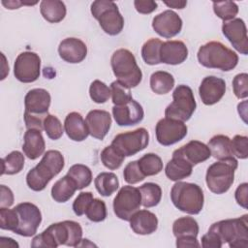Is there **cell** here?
Returning <instances> with one entry per match:
<instances>
[{
  "label": "cell",
  "instance_id": "53",
  "mask_svg": "<svg viewBox=\"0 0 248 248\" xmlns=\"http://www.w3.org/2000/svg\"><path fill=\"white\" fill-rule=\"evenodd\" d=\"M248 184L246 182L241 183L238 185L234 192V198L238 205H240L243 208H247V202H248Z\"/></svg>",
  "mask_w": 248,
  "mask_h": 248
},
{
  "label": "cell",
  "instance_id": "49",
  "mask_svg": "<svg viewBox=\"0 0 248 248\" xmlns=\"http://www.w3.org/2000/svg\"><path fill=\"white\" fill-rule=\"evenodd\" d=\"M93 199L94 197L91 192H80L73 202V210L75 214L77 216L85 214V211Z\"/></svg>",
  "mask_w": 248,
  "mask_h": 248
},
{
  "label": "cell",
  "instance_id": "47",
  "mask_svg": "<svg viewBox=\"0 0 248 248\" xmlns=\"http://www.w3.org/2000/svg\"><path fill=\"white\" fill-rule=\"evenodd\" d=\"M123 177L124 180L129 184H137L145 178L144 174L141 172L139 167L138 160L129 162L126 165L123 170Z\"/></svg>",
  "mask_w": 248,
  "mask_h": 248
},
{
  "label": "cell",
  "instance_id": "9",
  "mask_svg": "<svg viewBox=\"0 0 248 248\" xmlns=\"http://www.w3.org/2000/svg\"><path fill=\"white\" fill-rule=\"evenodd\" d=\"M197 108V103L192 89L185 84L178 85L172 92V102L166 108L165 116L188 121Z\"/></svg>",
  "mask_w": 248,
  "mask_h": 248
},
{
  "label": "cell",
  "instance_id": "55",
  "mask_svg": "<svg viewBox=\"0 0 248 248\" xmlns=\"http://www.w3.org/2000/svg\"><path fill=\"white\" fill-rule=\"evenodd\" d=\"M37 4V1L35 2H21V1H5V0H2V5H4L7 9H10V10H14V9H18L21 5H35Z\"/></svg>",
  "mask_w": 248,
  "mask_h": 248
},
{
  "label": "cell",
  "instance_id": "57",
  "mask_svg": "<svg viewBox=\"0 0 248 248\" xmlns=\"http://www.w3.org/2000/svg\"><path fill=\"white\" fill-rule=\"evenodd\" d=\"M8 238V241H6V237L4 236H1L0 237V247H18V244L13 239V238H10V237H7Z\"/></svg>",
  "mask_w": 248,
  "mask_h": 248
},
{
  "label": "cell",
  "instance_id": "25",
  "mask_svg": "<svg viewBox=\"0 0 248 248\" xmlns=\"http://www.w3.org/2000/svg\"><path fill=\"white\" fill-rule=\"evenodd\" d=\"M129 222L132 231L140 235L151 234L158 228L157 216L147 209L138 210L135 212L130 218Z\"/></svg>",
  "mask_w": 248,
  "mask_h": 248
},
{
  "label": "cell",
  "instance_id": "8",
  "mask_svg": "<svg viewBox=\"0 0 248 248\" xmlns=\"http://www.w3.org/2000/svg\"><path fill=\"white\" fill-rule=\"evenodd\" d=\"M90 11L105 33L115 36L122 31L124 18L113 1L96 0L91 4Z\"/></svg>",
  "mask_w": 248,
  "mask_h": 248
},
{
  "label": "cell",
  "instance_id": "35",
  "mask_svg": "<svg viewBox=\"0 0 248 248\" xmlns=\"http://www.w3.org/2000/svg\"><path fill=\"white\" fill-rule=\"evenodd\" d=\"M24 167V155L17 151H12L2 159L1 174H16L22 170Z\"/></svg>",
  "mask_w": 248,
  "mask_h": 248
},
{
  "label": "cell",
  "instance_id": "33",
  "mask_svg": "<svg viewBox=\"0 0 248 248\" xmlns=\"http://www.w3.org/2000/svg\"><path fill=\"white\" fill-rule=\"evenodd\" d=\"M94 184L98 193L103 197L111 196L119 187V180L113 172H101L94 179Z\"/></svg>",
  "mask_w": 248,
  "mask_h": 248
},
{
  "label": "cell",
  "instance_id": "11",
  "mask_svg": "<svg viewBox=\"0 0 248 248\" xmlns=\"http://www.w3.org/2000/svg\"><path fill=\"white\" fill-rule=\"evenodd\" d=\"M141 205V195L139 188L126 185L116 194L113 200V211L116 217L129 221L132 215L140 210Z\"/></svg>",
  "mask_w": 248,
  "mask_h": 248
},
{
  "label": "cell",
  "instance_id": "16",
  "mask_svg": "<svg viewBox=\"0 0 248 248\" xmlns=\"http://www.w3.org/2000/svg\"><path fill=\"white\" fill-rule=\"evenodd\" d=\"M222 32L238 52L244 55L248 53L247 28L243 19L236 17L224 22Z\"/></svg>",
  "mask_w": 248,
  "mask_h": 248
},
{
  "label": "cell",
  "instance_id": "18",
  "mask_svg": "<svg viewBox=\"0 0 248 248\" xmlns=\"http://www.w3.org/2000/svg\"><path fill=\"white\" fill-rule=\"evenodd\" d=\"M51 97L48 91L44 88H34L29 90L24 97V112L32 115L46 117L48 113Z\"/></svg>",
  "mask_w": 248,
  "mask_h": 248
},
{
  "label": "cell",
  "instance_id": "20",
  "mask_svg": "<svg viewBox=\"0 0 248 248\" xmlns=\"http://www.w3.org/2000/svg\"><path fill=\"white\" fill-rule=\"evenodd\" d=\"M112 115L118 126H134L142 121V107L134 99L121 106H113Z\"/></svg>",
  "mask_w": 248,
  "mask_h": 248
},
{
  "label": "cell",
  "instance_id": "1",
  "mask_svg": "<svg viewBox=\"0 0 248 248\" xmlns=\"http://www.w3.org/2000/svg\"><path fill=\"white\" fill-rule=\"evenodd\" d=\"M82 241V228L79 223L65 220L48 226L33 237L31 247L56 248L59 245L78 247Z\"/></svg>",
  "mask_w": 248,
  "mask_h": 248
},
{
  "label": "cell",
  "instance_id": "27",
  "mask_svg": "<svg viewBox=\"0 0 248 248\" xmlns=\"http://www.w3.org/2000/svg\"><path fill=\"white\" fill-rule=\"evenodd\" d=\"M64 131L70 140L82 141L89 136L85 120L79 112L73 111L67 114L64 120Z\"/></svg>",
  "mask_w": 248,
  "mask_h": 248
},
{
  "label": "cell",
  "instance_id": "30",
  "mask_svg": "<svg viewBox=\"0 0 248 248\" xmlns=\"http://www.w3.org/2000/svg\"><path fill=\"white\" fill-rule=\"evenodd\" d=\"M78 190L75 181L68 175H64L57 180L51 188V198L56 202H68Z\"/></svg>",
  "mask_w": 248,
  "mask_h": 248
},
{
  "label": "cell",
  "instance_id": "39",
  "mask_svg": "<svg viewBox=\"0 0 248 248\" xmlns=\"http://www.w3.org/2000/svg\"><path fill=\"white\" fill-rule=\"evenodd\" d=\"M125 156L117 151L111 144L106 146L101 152V161L103 165L108 170H117L124 162Z\"/></svg>",
  "mask_w": 248,
  "mask_h": 248
},
{
  "label": "cell",
  "instance_id": "37",
  "mask_svg": "<svg viewBox=\"0 0 248 248\" xmlns=\"http://www.w3.org/2000/svg\"><path fill=\"white\" fill-rule=\"evenodd\" d=\"M67 174L75 181L78 190H81L88 187L92 182V171L91 170L82 164L73 165Z\"/></svg>",
  "mask_w": 248,
  "mask_h": 248
},
{
  "label": "cell",
  "instance_id": "28",
  "mask_svg": "<svg viewBox=\"0 0 248 248\" xmlns=\"http://www.w3.org/2000/svg\"><path fill=\"white\" fill-rule=\"evenodd\" d=\"M193 166L184 158L172 155L165 168L166 176L171 181H180L192 174Z\"/></svg>",
  "mask_w": 248,
  "mask_h": 248
},
{
  "label": "cell",
  "instance_id": "44",
  "mask_svg": "<svg viewBox=\"0 0 248 248\" xmlns=\"http://www.w3.org/2000/svg\"><path fill=\"white\" fill-rule=\"evenodd\" d=\"M110 91H111V99L114 106H121L129 103L133 100L130 89L123 86L117 80L112 81L110 83Z\"/></svg>",
  "mask_w": 248,
  "mask_h": 248
},
{
  "label": "cell",
  "instance_id": "14",
  "mask_svg": "<svg viewBox=\"0 0 248 248\" xmlns=\"http://www.w3.org/2000/svg\"><path fill=\"white\" fill-rule=\"evenodd\" d=\"M187 126L183 121L165 117L160 119L155 127L157 141L164 146L172 145L187 135Z\"/></svg>",
  "mask_w": 248,
  "mask_h": 248
},
{
  "label": "cell",
  "instance_id": "34",
  "mask_svg": "<svg viewBox=\"0 0 248 248\" xmlns=\"http://www.w3.org/2000/svg\"><path fill=\"white\" fill-rule=\"evenodd\" d=\"M141 195V205L146 208L154 207L159 204L162 199L161 187L153 182H146L139 187Z\"/></svg>",
  "mask_w": 248,
  "mask_h": 248
},
{
  "label": "cell",
  "instance_id": "52",
  "mask_svg": "<svg viewBox=\"0 0 248 248\" xmlns=\"http://www.w3.org/2000/svg\"><path fill=\"white\" fill-rule=\"evenodd\" d=\"M25 126L27 129H37L40 131L44 130V119L45 117L32 115L30 113L24 112L23 114Z\"/></svg>",
  "mask_w": 248,
  "mask_h": 248
},
{
  "label": "cell",
  "instance_id": "32",
  "mask_svg": "<svg viewBox=\"0 0 248 248\" xmlns=\"http://www.w3.org/2000/svg\"><path fill=\"white\" fill-rule=\"evenodd\" d=\"M174 86L173 76L166 71H157L150 76V88L159 95L169 93Z\"/></svg>",
  "mask_w": 248,
  "mask_h": 248
},
{
  "label": "cell",
  "instance_id": "2",
  "mask_svg": "<svg viewBox=\"0 0 248 248\" xmlns=\"http://www.w3.org/2000/svg\"><path fill=\"white\" fill-rule=\"evenodd\" d=\"M65 161L58 150H47L41 161L26 174L27 186L36 192L43 191L49 181L64 168Z\"/></svg>",
  "mask_w": 248,
  "mask_h": 248
},
{
  "label": "cell",
  "instance_id": "29",
  "mask_svg": "<svg viewBox=\"0 0 248 248\" xmlns=\"http://www.w3.org/2000/svg\"><path fill=\"white\" fill-rule=\"evenodd\" d=\"M40 12L43 17L50 23H58L66 16L65 3L59 0H43L40 3Z\"/></svg>",
  "mask_w": 248,
  "mask_h": 248
},
{
  "label": "cell",
  "instance_id": "5",
  "mask_svg": "<svg viewBox=\"0 0 248 248\" xmlns=\"http://www.w3.org/2000/svg\"><path fill=\"white\" fill-rule=\"evenodd\" d=\"M248 215L221 220L213 223L209 231L215 232L222 243H227L231 248L248 247Z\"/></svg>",
  "mask_w": 248,
  "mask_h": 248
},
{
  "label": "cell",
  "instance_id": "3",
  "mask_svg": "<svg viewBox=\"0 0 248 248\" xmlns=\"http://www.w3.org/2000/svg\"><path fill=\"white\" fill-rule=\"evenodd\" d=\"M199 63L208 69L229 72L238 63V55L220 42L212 41L202 45L197 53Z\"/></svg>",
  "mask_w": 248,
  "mask_h": 248
},
{
  "label": "cell",
  "instance_id": "38",
  "mask_svg": "<svg viewBox=\"0 0 248 248\" xmlns=\"http://www.w3.org/2000/svg\"><path fill=\"white\" fill-rule=\"evenodd\" d=\"M163 42L157 38L147 40L141 47V57L147 65H158L160 61V47Z\"/></svg>",
  "mask_w": 248,
  "mask_h": 248
},
{
  "label": "cell",
  "instance_id": "40",
  "mask_svg": "<svg viewBox=\"0 0 248 248\" xmlns=\"http://www.w3.org/2000/svg\"><path fill=\"white\" fill-rule=\"evenodd\" d=\"M213 11L214 14L221 18L224 22L230 21L235 18V16L238 14V6L235 2L232 1H218L213 2Z\"/></svg>",
  "mask_w": 248,
  "mask_h": 248
},
{
  "label": "cell",
  "instance_id": "19",
  "mask_svg": "<svg viewBox=\"0 0 248 248\" xmlns=\"http://www.w3.org/2000/svg\"><path fill=\"white\" fill-rule=\"evenodd\" d=\"M226 92V82L223 78L215 76L205 77L199 87V95L202 102L206 106L218 103Z\"/></svg>",
  "mask_w": 248,
  "mask_h": 248
},
{
  "label": "cell",
  "instance_id": "21",
  "mask_svg": "<svg viewBox=\"0 0 248 248\" xmlns=\"http://www.w3.org/2000/svg\"><path fill=\"white\" fill-rule=\"evenodd\" d=\"M58 53L62 60L77 64L83 61L87 55V46L84 42L78 38H66L58 46Z\"/></svg>",
  "mask_w": 248,
  "mask_h": 248
},
{
  "label": "cell",
  "instance_id": "48",
  "mask_svg": "<svg viewBox=\"0 0 248 248\" xmlns=\"http://www.w3.org/2000/svg\"><path fill=\"white\" fill-rule=\"evenodd\" d=\"M232 89L236 98L245 99L248 96V75L237 74L232 79Z\"/></svg>",
  "mask_w": 248,
  "mask_h": 248
},
{
  "label": "cell",
  "instance_id": "51",
  "mask_svg": "<svg viewBox=\"0 0 248 248\" xmlns=\"http://www.w3.org/2000/svg\"><path fill=\"white\" fill-rule=\"evenodd\" d=\"M134 6H135L137 12H139L140 14H142V15L151 14L158 7L157 3L152 0H135Z\"/></svg>",
  "mask_w": 248,
  "mask_h": 248
},
{
  "label": "cell",
  "instance_id": "12",
  "mask_svg": "<svg viewBox=\"0 0 248 248\" xmlns=\"http://www.w3.org/2000/svg\"><path fill=\"white\" fill-rule=\"evenodd\" d=\"M14 208L18 218V225L14 232L25 237L35 235L42 222V213L39 207L32 202H25L18 203Z\"/></svg>",
  "mask_w": 248,
  "mask_h": 248
},
{
  "label": "cell",
  "instance_id": "17",
  "mask_svg": "<svg viewBox=\"0 0 248 248\" xmlns=\"http://www.w3.org/2000/svg\"><path fill=\"white\" fill-rule=\"evenodd\" d=\"M152 28L159 36L170 39L180 33L182 19L175 12L166 10L153 17Z\"/></svg>",
  "mask_w": 248,
  "mask_h": 248
},
{
  "label": "cell",
  "instance_id": "56",
  "mask_svg": "<svg viewBox=\"0 0 248 248\" xmlns=\"http://www.w3.org/2000/svg\"><path fill=\"white\" fill-rule=\"evenodd\" d=\"M164 4L167 5L169 8H173V9H184L185 6L187 5V1H182V0H171V1H164Z\"/></svg>",
  "mask_w": 248,
  "mask_h": 248
},
{
  "label": "cell",
  "instance_id": "10",
  "mask_svg": "<svg viewBox=\"0 0 248 248\" xmlns=\"http://www.w3.org/2000/svg\"><path fill=\"white\" fill-rule=\"evenodd\" d=\"M149 142V133L145 128H138L118 134L111 141V145L123 156L130 157L143 150Z\"/></svg>",
  "mask_w": 248,
  "mask_h": 248
},
{
  "label": "cell",
  "instance_id": "41",
  "mask_svg": "<svg viewBox=\"0 0 248 248\" xmlns=\"http://www.w3.org/2000/svg\"><path fill=\"white\" fill-rule=\"evenodd\" d=\"M89 95L91 100L96 104H104L111 96V91L105 82L95 79L90 84Z\"/></svg>",
  "mask_w": 248,
  "mask_h": 248
},
{
  "label": "cell",
  "instance_id": "7",
  "mask_svg": "<svg viewBox=\"0 0 248 248\" xmlns=\"http://www.w3.org/2000/svg\"><path fill=\"white\" fill-rule=\"evenodd\" d=\"M238 167L236 158L218 160L207 168L205 182L207 188L214 194L226 193L233 183L234 171Z\"/></svg>",
  "mask_w": 248,
  "mask_h": 248
},
{
  "label": "cell",
  "instance_id": "22",
  "mask_svg": "<svg viewBox=\"0 0 248 248\" xmlns=\"http://www.w3.org/2000/svg\"><path fill=\"white\" fill-rule=\"evenodd\" d=\"M85 122L89 135L102 140L109 131L111 126V116L107 110L92 109L87 113Z\"/></svg>",
  "mask_w": 248,
  "mask_h": 248
},
{
  "label": "cell",
  "instance_id": "50",
  "mask_svg": "<svg viewBox=\"0 0 248 248\" xmlns=\"http://www.w3.org/2000/svg\"><path fill=\"white\" fill-rule=\"evenodd\" d=\"M222 246L223 243L217 234L209 230L202 236V247L203 248H220Z\"/></svg>",
  "mask_w": 248,
  "mask_h": 248
},
{
  "label": "cell",
  "instance_id": "13",
  "mask_svg": "<svg viewBox=\"0 0 248 248\" xmlns=\"http://www.w3.org/2000/svg\"><path fill=\"white\" fill-rule=\"evenodd\" d=\"M41 58L33 51H23L17 55L14 64V75L23 83L36 81L40 77Z\"/></svg>",
  "mask_w": 248,
  "mask_h": 248
},
{
  "label": "cell",
  "instance_id": "6",
  "mask_svg": "<svg viewBox=\"0 0 248 248\" xmlns=\"http://www.w3.org/2000/svg\"><path fill=\"white\" fill-rule=\"evenodd\" d=\"M170 200L180 211L197 215L202 210L204 196L198 184L176 181L170 190Z\"/></svg>",
  "mask_w": 248,
  "mask_h": 248
},
{
  "label": "cell",
  "instance_id": "15",
  "mask_svg": "<svg viewBox=\"0 0 248 248\" xmlns=\"http://www.w3.org/2000/svg\"><path fill=\"white\" fill-rule=\"evenodd\" d=\"M172 232L176 237V246L184 247H200L197 236L199 233L198 222L190 216L180 217L172 224Z\"/></svg>",
  "mask_w": 248,
  "mask_h": 248
},
{
  "label": "cell",
  "instance_id": "42",
  "mask_svg": "<svg viewBox=\"0 0 248 248\" xmlns=\"http://www.w3.org/2000/svg\"><path fill=\"white\" fill-rule=\"evenodd\" d=\"M44 130L46 136L53 140H59L64 133V127L61 121L57 116L49 113L44 119Z\"/></svg>",
  "mask_w": 248,
  "mask_h": 248
},
{
  "label": "cell",
  "instance_id": "46",
  "mask_svg": "<svg viewBox=\"0 0 248 248\" xmlns=\"http://www.w3.org/2000/svg\"><path fill=\"white\" fill-rule=\"evenodd\" d=\"M231 149L234 158L247 159L248 157V138L246 136L235 135L231 140Z\"/></svg>",
  "mask_w": 248,
  "mask_h": 248
},
{
  "label": "cell",
  "instance_id": "23",
  "mask_svg": "<svg viewBox=\"0 0 248 248\" xmlns=\"http://www.w3.org/2000/svg\"><path fill=\"white\" fill-rule=\"evenodd\" d=\"M172 155H178L188 161L192 166H195L209 159L211 153L205 143L200 140H191L175 149L172 152Z\"/></svg>",
  "mask_w": 248,
  "mask_h": 248
},
{
  "label": "cell",
  "instance_id": "36",
  "mask_svg": "<svg viewBox=\"0 0 248 248\" xmlns=\"http://www.w3.org/2000/svg\"><path fill=\"white\" fill-rule=\"evenodd\" d=\"M139 167L144 176H152L160 173L163 170L162 159L155 153H146L138 160Z\"/></svg>",
  "mask_w": 248,
  "mask_h": 248
},
{
  "label": "cell",
  "instance_id": "31",
  "mask_svg": "<svg viewBox=\"0 0 248 248\" xmlns=\"http://www.w3.org/2000/svg\"><path fill=\"white\" fill-rule=\"evenodd\" d=\"M207 146L210 150L211 156L217 160H227L234 158L231 149V139L225 135H216L212 137Z\"/></svg>",
  "mask_w": 248,
  "mask_h": 248
},
{
  "label": "cell",
  "instance_id": "4",
  "mask_svg": "<svg viewBox=\"0 0 248 248\" xmlns=\"http://www.w3.org/2000/svg\"><path fill=\"white\" fill-rule=\"evenodd\" d=\"M110 65L117 81L131 89L138 86L142 79V73L135 55L126 48H119L113 52Z\"/></svg>",
  "mask_w": 248,
  "mask_h": 248
},
{
  "label": "cell",
  "instance_id": "45",
  "mask_svg": "<svg viewBox=\"0 0 248 248\" xmlns=\"http://www.w3.org/2000/svg\"><path fill=\"white\" fill-rule=\"evenodd\" d=\"M18 225L17 214L15 210L9 209V207H0V228L1 230L12 231L13 232L16 231Z\"/></svg>",
  "mask_w": 248,
  "mask_h": 248
},
{
  "label": "cell",
  "instance_id": "54",
  "mask_svg": "<svg viewBox=\"0 0 248 248\" xmlns=\"http://www.w3.org/2000/svg\"><path fill=\"white\" fill-rule=\"evenodd\" d=\"M0 193V207H10L14 203V194L12 190L5 185H1Z\"/></svg>",
  "mask_w": 248,
  "mask_h": 248
},
{
  "label": "cell",
  "instance_id": "26",
  "mask_svg": "<svg viewBox=\"0 0 248 248\" xmlns=\"http://www.w3.org/2000/svg\"><path fill=\"white\" fill-rule=\"evenodd\" d=\"M22 151L30 160H36L42 156L46 149V142L42 131L37 129H27L23 137Z\"/></svg>",
  "mask_w": 248,
  "mask_h": 248
},
{
  "label": "cell",
  "instance_id": "24",
  "mask_svg": "<svg viewBox=\"0 0 248 248\" xmlns=\"http://www.w3.org/2000/svg\"><path fill=\"white\" fill-rule=\"evenodd\" d=\"M188 57V48L182 41L163 42L160 47L161 63L169 65H178L183 63Z\"/></svg>",
  "mask_w": 248,
  "mask_h": 248
},
{
  "label": "cell",
  "instance_id": "43",
  "mask_svg": "<svg viewBox=\"0 0 248 248\" xmlns=\"http://www.w3.org/2000/svg\"><path fill=\"white\" fill-rule=\"evenodd\" d=\"M86 217L92 222H102L107 217V206L104 201L100 199H93L89 203L86 211Z\"/></svg>",
  "mask_w": 248,
  "mask_h": 248
}]
</instances>
